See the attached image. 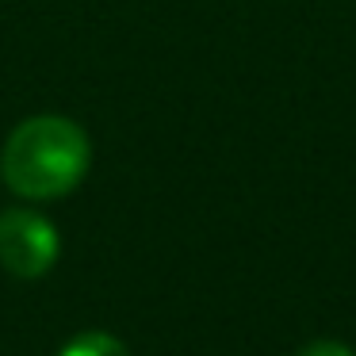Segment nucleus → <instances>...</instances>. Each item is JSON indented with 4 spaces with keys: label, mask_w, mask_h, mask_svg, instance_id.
I'll return each mask as SVG.
<instances>
[{
    "label": "nucleus",
    "mask_w": 356,
    "mask_h": 356,
    "mask_svg": "<svg viewBox=\"0 0 356 356\" xmlns=\"http://www.w3.org/2000/svg\"><path fill=\"white\" fill-rule=\"evenodd\" d=\"M92 165V142L73 119H24L0 149V177L24 200H58L85 180Z\"/></svg>",
    "instance_id": "obj_1"
},
{
    "label": "nucleus",
    "mask_w": 356,
    "mask_h": 356,
    "mask_svg": "<svg viewBox=\"0 0 356 356\" xmlns=\"http://www.w3.org/2000/svg\"><path fill=\"white\" fill-rule=\"evenodd\" d=\"M62 238L54 222L39 211L8 207L0 211V264L19 280H39L54 268Z\"/></svg>",
    "instance_id": "obj_2"
},
{
    "label": "nucleus",
    "mask_w": 356,
    "mask_h": 356,
    "mask_svg": "<svg viewBox=\"0 0 356 356\" xmlns=\"http://www.w3.org/2000/svg\"><path fill=\"white\" fill-rule=\"evenodd\" d=\"M58 356H131V353H127V345L119 337H111V333L85 330V333H77Z\"/></svg>",
    "instance_id": "obj_3"
},
{
    "label": "nucleus",
    "mask_w": 356,
    "mask_h": 356,
    "mask_svg": "<svg viewBox=\"0 0 356 356\" xmlns=\"http://www.w3.org/2000/svg\"><path fill=\"white\" fill-rule=\"evenodd\" d=\"M299 356H356V353L345 345H337V341H310Z\"/></svg>",
    "instance_id": "obj_4"
}]
</instances>
